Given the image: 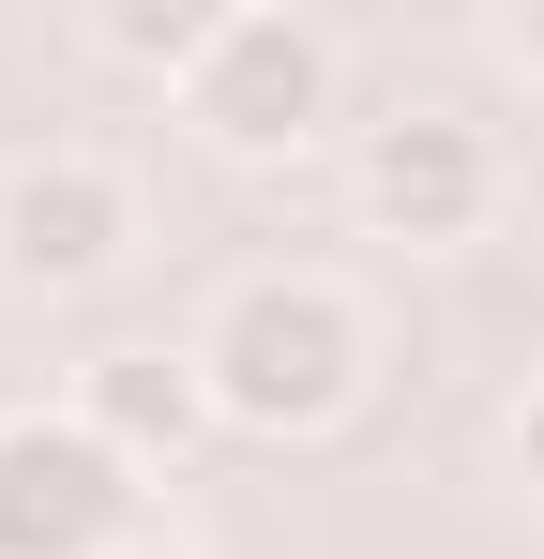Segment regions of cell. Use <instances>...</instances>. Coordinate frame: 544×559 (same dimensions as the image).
Instances as JSON below:
<instances>
[{
    "instance_id": "cell-6",
    "label": "cell",
    "mask_w": 544,
    "mask_h": 559,
    "mask_svg": "<svg viewBox=\"0 0 544 559\" xmlns=\"http://www.w3.org/2000/svg\"><path fill=\"white\" fill-rule=\"evenodd\" d=\"M197 408H212V378L197 364H167V348H121V364H91V439H121V454L152 468V454H181V439H197Z\"/></svg>"
},
{
    "instance_id": "cell-1",
    "label": "cell",
    "mask_w": 544,
    "mask_h": 559,
    "mask_svg": "<svg viewBox=\"0 0 544 559\" xmlns=\"http://www.w3.org/2000/svg\"><path fill=\"white\" fill-rule=\"evenodd\" d=\"M197 378H212V408H227V424L303 439V424H333V408L363 393V318H348L318 273H258L227 318H212Z\"/></svg>"
},
{
    "instance_id": "cell-8",
    "label": "cell",
    "mask_w": 544,
    "mask_h": 559,
    "mask_svg": "<svg viewBox=\"0 0 544 559\" xmlns=\"http://www.w3.org/2000/svg\"><path fill=\"white\" fill-rule=\"evenodd\" d=\"M515 454H530V499H544V393H530V424H515Z\"/></svg>"
},
{
    "instance_id": "cell-2",
    "label": "cell",
    "mask_w": 544,
    "mask_h": 559,
    "mask_svg": "<svg viewBox=\"0 0 544 559\" xmlns=\"http://www.w3.org/2000/svg\"><path fill=\"white\" fill-rule=\"evenodd\" d=\"M137 530V454L91 424H15L0 439V559H106Z\"/></svg>"
},
{
    "instance_id": "cell-7",
    "label": "cell",
    "mask_w": 544,
    "mask_h": 559,
    "mask_svg": "<svg viewBox=\"0 0 544 559\" xmlns=\"http://www.w3.org/2000/svg\"><path fill=\"white\" fill-rule=\"evenodd\" d=\"M212 31H227V15H152V0H137V15H106V46H121V61H181V76H197V46H212Z\"/></svg>"
},
{
    "instance_id": "cell-5",
    "label": "cell",
    "mask_w": 544,
    "mask_h": 559,
    "mask_svg": "<svg viewBox=\"0 0 544 559\" xmlns=\"http://www.w3.org/2000/svg\"><path fill=\"white\" fill-rule=\"evenodd\" d=\"M363 197H378L393 242H469L484 197H499V167H484V136H469L453 106H393L378 152H363Z\"/></svg>"
},
{
    "instance_id": "cell-4",
    "label": "cell",
    "mask_w": 544,
    "mask_h": 559,
    "mask_svg": "<svg viewBox=\"0 0 544 559\" xmlns=\"http://www.w3.org/2000/svg\"><path fill=\"white\" fill-rule=\"evenodd\" d=\"M121 182L91 167V152H31L15 182H0V273L15 287H91L106 258H121Z\"/></svg>"
},
{
    "instance_id": "cell-3",
    "label": "cell",
    "mask_w": 544,
    "mask_h": 559,
    "mask_svg": "<svg viewBox=\"0 0 544 559\" xmlns=\"http://www.w3.org/2000/svg\"><path fill=\"white\" fill-rule=\"evenodd\" d=\"M181 92H197V121H212L227 152H303L318 106H333V46H318L303 15H227Z\"/></svg>"
}]
</instances>
